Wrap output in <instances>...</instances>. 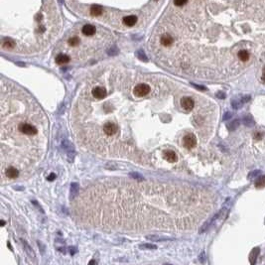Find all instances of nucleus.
<instances>
[{"label":"nucleus","instance_id":"1","mask_svg":"<svg viewBox=\"0 0 265 265\" xmlns=\"http://www.w3.org/2000/svg\"><path fill=\"white\" fill-rule=\"evenodd\" d=\"M18 130L22 134H25L27 136H33L38 133V129L35 126L28 122H20L18 125Z\"/></svg>","mask_w":265,"mask_h":265},{"label":"nucleus","instance_id":"2","mask_svg":"<svg viewBox=\"0 0 265 265\" xmlns=\"http://www.w3.org/2000/svg\"><path fill=\"white\" fill-rule=\"evenodd\" d=\"M150 91V86L146 84H137L134 89H133V94L134 95H136L137 97H142V96H145L149 94Z\"/></svg>","mask_w":265,"mask_h":265},{"label":"nucleus","instance_id":"3","mask_svg":"<svg viewBox=\"0 0 265 265\" xmlns=\"http://www.w3.org/2000/svg\"><path fill=\"white\" fill-rule=\"evenodd\" d=\"M103 131H104V133L106 135L112 136L115 133H117L118 126L113 122H105L104 125H103Z\"/></svg>","mask_w":265,"mask_h":265},{"label":"nucleus","instance_id":"4","mask_svg":"<svg viewBox=\"0 0 265 265\" xmlns=\"http://www.w3.org/2000/svg\"><path fill=\"white\" fill-rule=\"evenodd\" d=\"M183 142H184L185 147H187L188 149H191V148L195 147L196 144H197V138H196V136L194 134H187L185 137H184Z\"/></svg>","mask_w":265,"mask_h":265},{"label":"nucleus","instance_id":"5","mask_svg":"<svg viewBox=\"0 0 265 265\" xmlns=\"http://www.w3.org/2000/svg\"><path fill=\"white\" fill-rule=\"evenodd\" d=\"M222 211H223V210H221L220 211L217 212V214H216V215H215L214 217H212L211 218H210V220H209L208 222H205V223L203 224V226H201V227L200 228V233H203V232H205L206 230L208 229V228H209V227H210L211 226V224H212V222H215L216 220H217V218H218V217H220V216L222 215Z\"/></svg>","mask_w":265,"mask_h":265},{"label":"nucleus","instance_id":"6","mask_svg":"<svg viewBox=\"0 0 265 265\" xmlns=\"http://www.w3.org/2000/svg\"><path fill=\"white\" fill-rule=\"evenodd\" d=\"M194 105H195V102L191 97L185 96L181 99V106L185 109V110H191L194 107Z\"/></svg>","mask_w":265,"mask_h":265},{"label":"nucleus","instance_id":"7","mask_svg":"<svg viewBox=\"0 0 265 265\" xmlns=\"http://www.w3.org/2000/svg\"><path fill=\"white\" fill-rule=\"evenodd\" d=\"M93 95L94 97L97 99H101L103 97H105L106 95V90L104 88H101V86H96L93 89Z\"/></svg>","mask_w":265,"mask_h":265},{"label":"nucleus","instance_id":"8","mask_svg":"<svg viewBox=\"0 0 265 265\" xmlns=\"http://www.w3.org/2000/svg\"><path fill=\"white\" fill-rule=\"evenodd\" d=\"M250 99V95H244L243 97H241L240 99H234L232 101V105L234 109H237L239 107L242 106V104L246 103L247 101H249Z\"/></svg>","mask_w":265,"mask_h":265},{"label":"nucleus","instance_id":"9","mask_svg":"<svg viewBox=\"0 0 265 265\" xmlns=\"http://www.w3.org/2000/svg\"><path fill=\"white\" fill-rule=\"evenodd\" d=\"M164 159L168 161V162L174 163V162H177L178 156H177V154H176L174 151H171V150H170V151L164 152Z\"/></svg>","mask_w":265,"mask_h":265},{"label":"nucleus","instance_id":"10","mask_svg":"<svg viewBox=\"0 0 265 265\" xmlns=\"http://www.w3.org/2000/svg\"><path fill=\"white\" fill-rule=\"evenodd\" d=\"M83 34L85 36H93L95 33V27L90 25V24H86L83 27Z\"/></svg>","mask_w":265,"mask_h":265},{"label":"nucleus","instance_id":"11","mask_svg":"<svg viewBox=\"0 0 265 265\" xmlns=\"http://www.w3.org/2000/svg\"><path fill=\"white\" fill-rule=\"evenodd\" d=\"M137 22V17L135 15H129V16H126L123 18V23L126 26H134Z\"/></svg>","mask_w":265,"mask_h":265},{"label":"nucleus","instance_id":"12","mask_svg":"<svg viewBox=\"0 0 265 265\" xmlns=\"http://www.w3.org/2000/svg\"><path fill=\"white\" fill-rule=\"evenodd\" d=\"M237 56H238V59L241 62H243V63L247 62V61L249 60V58H250L249 52L247 51V50H245V49H241L240 51H238Z\"/></svg>","mask_w":265,"mask_h":265},{"label":"nucleus","instance_id":"13","mask_svg":"<svg viewBox=\"0 0 265 265\" xmlns=\"http://www.w3.org/2000/svg\"><path fill=\"white\" fill-rule=\"evenodd\" d=\"M5 174H6V176L10 178V179H16V178L19 176V171L16 168H14V167H10V168L6 170Z\"/></svg>","mask_w":265,"mask_h":265},{"label":"nucleus","instance_id":"14","mask_svg":"<svg viewBox=\"0 0 265 265\" xmlns=\"http://www.w3.org/2000/svg\"><path fill=\"white\" fill-rule=\"evenodd\" d=\"M70 62V57L65 54H59L56 57V63L59 65H64Z\"/></svg>","mask_w":265,"mask_h":265},{"label":"nucleus","instance_id":"15","mask_svg":"<svg viewBox=\"0 0 265 265\" xmlns=\"http://www.w3.org/2000/svg\"><path fill=\"white\" fill-rule=\"evenodd\" d=\"M160 42L163 46H165V47H169V46H171L173 43V38L170 35H168V34H165V35L161 37Z\"/></svg>","mask_w":265,"mask_h":265},{"label":"nucleus","instance_id":"16","mask_svg":"<svg viewBox=\"0 0 265 265\" xmlns=\"http://www.w3.org/2000/svg\"><path fill=\"white\" fill-rule=\"evenodd\" d=\"M146 238L149 239V240H151V241H168V240H173V238H171V237H161V235H147Z\"/></svg>","mask_w":265,"mask_h":265},{"label":"nucleus","instance_id":"17","mask_svg":"<svg viewBox=\"0 0 265 265\" xmlns=\"http://www.w3.org/2000/svg\"><path fill=\"white\" fill-rule=\"evenodd\" d=\"M259 248L258 247H255V248H253L252 249V251L250 252V254H249V261H250V263L251 264H254L255 262H256V259H257V256H258V254H259Z\"/></svg>","mask_w":265,"mask_h":265},{"label":"nucleus","instance_id":"18","mask_svg":"<svg viewBox=\"0 0 265 265\" xmlns=\"http://www.w3.org/2000/svg\"><path fill=\"white\" fill-rule=\"evenodd\" d=\"M22 243H23V246H24V249H25V251L28 253V255L30 256L31 258H35L36 256H35V253H34V251L32 250V248L30 247V245H29L25 240H22Z\"/></svg>","mask_w":265,"mask_h":265},{"label":"nucleus","instance_id":"19","mask_svg":"<svg viewBox=\"0 0 265 265\" xmlns=\"http://www.w3.org/2000/svg\"><path fill=\"white\" fill-rule=\"evenodd\" d=\"M102 13V8L100 6H99V5H94V6H91L90 8V14L94 15V16H99Z\"/></svg>","mask_w":265,"mask_h":265},{"label":"nucleus","instance_id":"20","mask_svg":"<svg viewBox=\"0 0 265 265\" xmlns=\"http://www.w3.org/2000/svg\"><path fill=\"white\" fill-rule=\"evenodd\" d=\"M255 187L256 188L265 187V176H260L257 178V180L255 181Z\"/></svg>","mask_w":265,"mask_h":265},{"label":"nucleus","instance_id":"21","mask_svg":"<svg viewBox=\"0 0 265 265\" xmlns=\"http://www.w3.org/2000/svg\"><path fill=\"white\" fill-rule=\"evenodd\" d=\"M77 194H79V185L77 183H73L71 185V195L72 197H74Z\"/></svg>","mask_w":265,"mask_h":265},{"label":"nucleus","instance_id":"22","mask_svg":"<svg viewBox=\"0 0 265 265\" xmlns=\"http://www.w3.org/2000/svg\"><path fill=\"white\" fill-rule=\"evenodd\" d=\"M139 247L141 249H157V246L155 244H151V243H144V244H140Z\"/></svg>","mask_w":265,"mask_h":265},{"label":"nucleus","instance_id":"23","mask_svg":"<svg viewBox=\"0 0 265 265\" xmlns=\"http://www.w3.org/2000/svg\"><path fill=\"white\" fill-rule=\"evenodd\" d=\"M79 43V39L78 37H73L71 38L70 40H69V44H70L71 46H73V47H74V46H78Z\"/></svg>","mask_w":265,"mask_h":265},{"label":"nucleus","instance_id":"24","mask_svg":"<svg viewBox=\"0 0 265 265\" xmlns=\"http://www.w3.org/2000/svg\"><path fill=\"white\" fill-rule=\"evenodd\" d=\"M3 47L4 48H13L14 47V42L10 39L5 40V42L3 43Z\"/></svg>","mask_w":265,"mask_h":265},{"label":"nucleus","instance_id":"25","mask_svg":"<svg viewBox=\"0 0 265 265\" xmlns=\"http://www.w3.org/2000/svg\"><path fill=\"white\" fill-rule=\"evenodd\" d=\"M243 121H244L245 125H248V126H252L253 124H254V121H253V119L251 118V116H246L243 119Z\"/></svg>","mask_w":265,"mask_h":265},{"label":"nucleus","instance_id":"26","mask_svg":"<svg viewBox=\"0 0 265 265\" xmlns=\"http://www.w3.org/2000/svg\"><path fill=\"white\" fill-rule=\"evenodd\" d=\"M130 177L133 178V179L139 180V181H142V180H143V177H142L140 174H138V173H134V172L130 173Z\"/></svg>","mask_w":265,"mask_h":265},{"label":"nucleus","instance_id":"27","mask_svg":"<svg viewBox=\"0 0 265 265\" xmlns=\"http://www.w3.org/2000/svg\"><path fill=\"white\" fill-rule=\"evenodd\" d=\"M238 124H239V122H238V120H234L233 122H232L230 124H228L227 125V127L230 129V130H233V129H235L238 126Z\"/></svg>","mask_w":265,"mask_h":265},{"label":"nucleus","instance_id":"28","mask_svg":"<svg viewBox=\"0 0 265 265\" xmlns=\"http://www.w3.org/2000/svg\"><path fill=\"white\" fill-rule=\"evenodd\" d=\"M187 2H188V0H174L175 5H176V6H179V7L184 6V5H185Z\"/></svg>","mask_w":265,"mask_h":265},{"label":"nucleus","instance_id":"29","mask_svg":"<svg viewBox=\"0 0 265 265\" xmlns=\"http://www.w3.org/2000/svg\"><path fill=\"white\" fill-rule=\"evenodd\" d=\"M137 56H138V58H139L140 60L145 61V62L147 61V58H146L145 54H144L142 51H138V52H137Z\"/></svg>","mask_w":265,"mask_h":265},{"label":"nucleus","instance_id":"30","mask_svg":"<svg viewBox=\"0 0 265 265\" xmlns=\"http://www.w3.org/2000/svg\"><path fill=\"white\" fill-rule=\"evenodd\" d=\"M259 173H260V171H259V170H257V171H253L252 173H250V174L248 175V178H249V179H252V178L256 177V176L259 174Z\"/></svg>","mask_w":265,"mask_h":265},{"label":"nucleus","instance_id":"31","mask_svg":"<svg viewBox=\"0 0 265 265\" xmlns=\"http://www.w3.org/2000/svg\"><path fill=\"white\" fill-rule=\"evenodd\" d=\"M217 96L218 97V99H223L224 97H226V94H224V93H222V91H218V93L217 94Z\"/></svg>","mask_w":265,"mask_h":265},{"label":"nucleus","instance_id":"32","mask_svg":"<svg viewBox=\"0 0 265 265\" xmlns=\"http://www.w3.org/2000/svg\"><path fill=\"white\" fill-rule=\"evenodd\" d=\"M232 113H230V112H227L226 114L223 115V120H228L229 118H232Z\"/></svg>","mask_w":265,"mask_h":265},{"label":"nucleus","instance_id":"33","mask_svg":"<svg viewBox=\"0 0 265 265\" xmlns=\"http://www.w3.org/2000/svg\"><path fill=\"white\" fill-rule=\"evenodd\" d=\"M193 85L195 86L196 89H201V90H206V89L205 88V86H203V85H198V84H194Z\"/></svg>","mask_w":265,"mask_h":265},{"label":"nucleus","instance_id":"34","mask_svg":"<svg viewBox=\"0 0 265 265\" xmlns=\"http://www.w3.org/2000/svg\"><path fill=\"white\" fill-rule=\"evenodd\" d=\"M55 178H56V175L54 174V173H52V174L48 177V180L49 181H53V180H55Z\"/></svg>","mask_w":265,"mask_h":265},{"label":"nucleus","instance_id":"35","mask_svg":"<svg viewBox=\"0 0 265 265\" xmlns=\"http://www.w3.org/2000/svg\"><path fill=\"white\" fill-rule=\"evenodd\" d=\"M204 258H205V253H201V254L200 255V260L201 262H204Z\"/></svg>","mask_w":265,"mask_h":265},{"label":"nucleus","instance_id":"36","mask_svg":"<svg viewBox=\"0 0 265 265\" xmlns=\"http://www.w3.org/2000/svg\"><path fill=\"white\" fill-rule=\"evenodd\" d=\"M262 79L265 82V68L263 69V74H262Z\"/></svg>","mask_w":265,"mask_h":265},{"label":"nucleus","instance_id":"37","mask_svg":"<svg viewBox=\"0 0 265 265\" xmlns=\"http://www.w3.org/2000/svg\"><path fill=\"white\" fill-rule=\"evenodd\" d=\"M89 263H90V264H93V263H96V262H95L94 260H91V261H90Z\"/></svg>","mask_w":265,"mask_h":265}]
</instances>
